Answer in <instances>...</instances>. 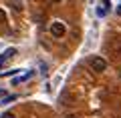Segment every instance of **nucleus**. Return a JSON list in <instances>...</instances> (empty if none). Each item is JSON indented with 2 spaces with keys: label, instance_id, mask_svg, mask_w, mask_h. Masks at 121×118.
I'll use <instances>...</instances> for the list:
<instances>
[{
  "label": "nucleus",
  "instance_id": "3",
  "mask_svg": "<svg viewBox=\"0 0 121 118\" xmlns=\"http://www.w3.org/2000/svg\"><path fill=\"white\" fill-rule=\"evenodd\" d=\"M51 34L55 38H60L63 34H65V24H60V22H52V26H51Z\"/></svg>",
  "mask_w": 121,
  "mask_h": 118
},
{
  "label": "nucleus",
  "instance_id": "10",
  "mask_svg": "<svg viewBox=\"0 0 121 118\" xmlns=\"http://www.w3.org/2000/svg\"><path fill=\"white\" fill-rule=\"evenodd\" d=\"M65 118H77V116H65Z\"/></svg>",
  "mask_w": 121,
  "mask_h": 118
},
{
  "label": "nucleus",
  "instance_id": "5",
  "mask_svg": "<svg viewBox=\"0 0 121 118\" xmlns=\"http://www.w3.org/2000/svg\"><path fill=\"white\" fill-rule=\"evenodd\" d=\"M12 100H16V96H14V94H12V96H4V98H2V102H0V104H10V102H12Z\"/></svg>",
  "mask_w": 121,
  "mask_h": 118
},
{
  "label": "nucleus",
  "instance_id": "11",
  "mask_svg": "<svg viewBox=\"0 0 121 118\" xmlns=\"http://www.w3.org/2000/svg\"><path fill=\"white\" fill-rule=\"evenodd\" d=\"M52 2H60V0H52Z\"/></svg>",
  "mask_w": 121,
  "mask_h": 118
},
{
  "label": "nucleus",
  "instance_id": "1",
  "mask_svg": "<svg viewBox=\"0 0 121 118\" xmlns=\"http://www.w3.org/2000/svg\"><path fill=\"white\" fill-rule=\"evenodd\" d=\"M89 64H91V68L95 72H103L105 68H107V60L101 58V56H93V58L89 60Z\"/></svg>",
  "mask_w": 121,
  "mask_h": 118
},
{
  "label": "nucleus",
  "instance_id": "7",
  "mask_svg": "<svg viewBox=\"0 0 121 118\" xmlns=\"http://www.w3.org/2000/svg\"><path fill=\"white\" fill-rule=\"evenodd\" d=\"M4 20H6V16H4V12L0 10V22H4Z\"/></svg>",
  "mask_w": 121,
  "mask_h": 118
},
{
  "label": "nucleus",
  "instance_id": "8",
  "mask_svg": "<svg viewBox=\"0 0 121 118\" xmlns=\"http://www.w3.org/2000/svg\"><path fill=\"white\" fill-rule=\"evenodd\" d=\"M103 6H105L107 10H109V6H111V4H109V0H103Z\"/></svg>",
  "mask_w": 121,
  "mask_h": 118
},
{
  "label": "nucleus",
  "instance_id": "2",
  "mask_svg": "<svg viewBox=\"0 0 121 118\" xmlns=\"http://www.w3.org/2000/svg\"><path fill=\"white\" fill-rule=\"evenodd\" d=\"M12 56H16V48H8V50H4L2 54H0V70L4 68V64L8 62Z\"/></svg>",
  "mask_w": 121,
  "mask_h": 118
},
{
  "label": "nucleus",
  "instance_id": "9",
  "mask_svg": "<svg viewBox=\"0 0 121 118\" xmlns=\"http://www.w3.org/2000/svg\"><path fill=\"white\" fill-rule=\"evenodd\" d=\"M117 14H119V16H121V4L117 6Z\"/></svg>",
  "mask_w": 121,
  "mask_h": 118
},
{
  "label": "nucleus",
  "instance_id": "6",
  "mask_svg": "<svg viewBox=\"0 0 121 118\" xmlns=\"http://www.w3.org/2000/svg\"><path fill=\"white\" fill-rule=\"evenodd\" d=\"M2 118H16V116H14L12 112H6V114H2Z\"/></svg>",
  "mask_w": 121,
  "mask_h": 118
},
{
  "label": "nucleus",
  "instance_id": "4",
  "mask_svg": "<svg viewBox=\"0 0 121 118\" xmlns=\"http://www.w3.org/2000/svg\"><path fill=\"white\" fill-rule=\"evenodd\" d=\"M10 4H12L14 10H18V12L22 10V0H10Z\"/></svg>",
  "mask_w": 121,
  "mask_h": 118
}]
</instances>
